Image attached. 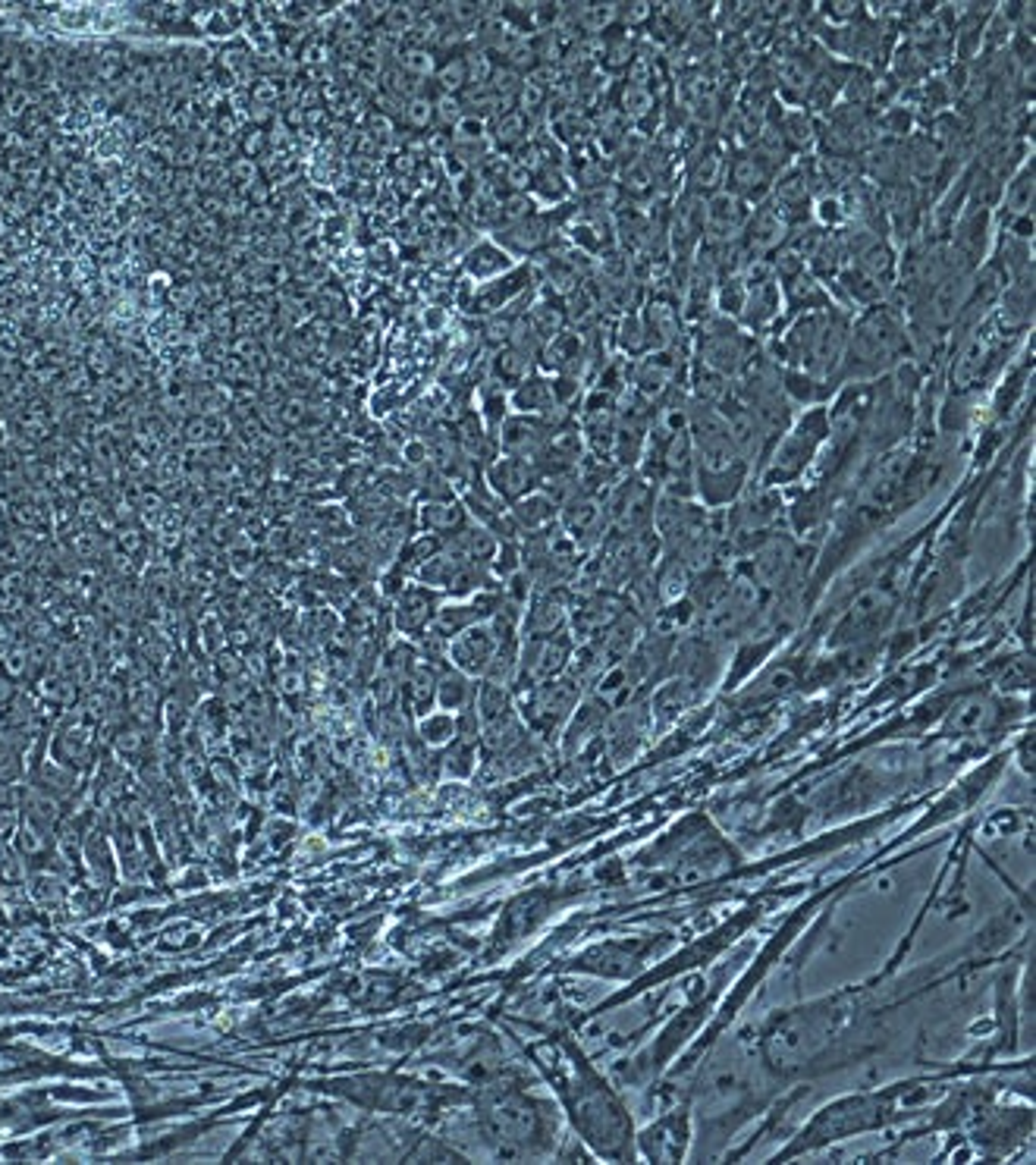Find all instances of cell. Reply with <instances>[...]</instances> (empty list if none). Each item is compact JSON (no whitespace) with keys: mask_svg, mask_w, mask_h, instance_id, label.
I'll return each mask as SVG.
<instances>
[{"mask_svg":"<svg viewBox=\"0 0 1036 1165\" xmlns=\"http://www.w3.org/2000/svg\"><path fill=\"white\" fill-rule=\"evenodd\" d=\"M911 358L908 321L904 312L892 302H880L864 308L851 317L848 346L842 368L836 374V386L848 384H873Z\"/></svg>","mask_w":1036,"mask_h":1165,"instance_id":"obj_1","label":"cell"},{"mask_svg":"<svg viewBox=\"0 0 1036 1165\" xmlns=\"http://www.w3.org/2000/svg\"><path fill=\"white\" fill-rule=\"evenodd\" d=\"M939 1087H924L920 1093V1084H899L892 1090L883 1093H860V1097H845L836 1099L832 1106L816 1112V1118L807 1125V1131L801 1134L804 1141L795 1143V1150H807V1146H820L829 1141H842V1137L851 1134H864L873 1131L892 1118H899L901 1112L917 1109L924 1099H933Z\"/></svg>","mask_w":1036,"mask_h":1165,"instance_id":"obj_2","label":"cell"},{"mask_svg":"<svg viewBox=\"0 0 1036 1165\" xmlns=\"http://www.w3.org/2000/svg\"><path fill=\"white\" fill-rule=\"evenodd\" d=\"M647 864L669 867L679 882H698L732 867V849L707 826V820L688 817L682 826H675V833L656 845L654 861Z\"/></svg>","mask_w":1036,"mask_h":1165,"instance_id":"obj_3","label":"cell"},{"mask_svg":"<svg viewBox=\"0 0 1036 1165\" xmlns=\"http://www.w3.org/2000/svg\"><path fill=\"white\" fill-rule=\"evenodd\" d=\"M827 437H829L827 405H813V409H804L801 415H795V421L785 428V434L772 444L767 459H763V465L757 469V478H760L757 484L779 490V488H785V484L801 481L804 472L816 462Z\"/></svg>","mask_w":1036,"mask_h":1165,"instance_id":"obj_4","label":"cell"},{"mask_svg":"<svg viewBox=\"0 0 1036 1165\" xmlns=\"http://www.w3.org/2000/svg\"><path fill=\"white\" fill-rule=\"evenodd\" d=\"M760 352L757 337H751L748 330H741L735 321L710 312L704 321H698L695 333V361L704 365L713 374L735 381L744 368L751 365L754 356Z\"/></svg>","mask_w":1036,"mask_h":1165,"instance_id":"obj_5","label":"cell"},{"mask_svg":"<svg viewBox=\"0 0 1036 1165\" xmlns=\"http://www.w3.org/2000/svg\"><path fill=\"white\" fill-rule=\"evenodd\" d=\"M481 1115H484L487 1134L494 1137L499 1143V1150H506V1153L525 1150L528 1143L538 1141V1134L543 1128L540 1106H534L531 1099H525L522 1093H515V1090L494 1093V1097L484 1102V1112H481Z\"/></svg>","mask_w":1036,"mask_h":1165,"instance_id":"obj_6","label":"cell"},{"mask_svg":"<svg viewBox=\"0 0 1036 1165\" xmlns=\"http://www.w3.org/2000/svg\"><path fill=\"white\" fill-rule=\"evenodd\" d=\"M895 597L899 594H895L892 581H876L873 588L860 590L832 632V648H855V644H864L873 634H880L895 613Z\"/></svg>","mask_w":1036,"mask_h":1165,"instance_id":"obj_7","label":"cell"},{"mask_svg":"<svg viewBox=\"0 0 1036 1165\" xmlns=\"http://www.w3.org/2000/svg\"><path fill=\"white\" fill-rule=\"evenodd\" d=\"M744 308L739 314V328L748 330L751 337H763V333H772L779 321H783V289H779V280L772 273L770 261H748L744 268Z\"/></svg>","mask_w":1036,"mask_h":1165,"instance_id":"obj_8","label":"cell"},{"mask_svg":"<svg viewBox=\"0 0 1036 1165\" xmlns=\"http://www.w3.org/2000/svg\"><path fill=\"white\" fill-rule=\"evenodd\" d=\"M572 663V638L566 632L543 634V638H525V648L518 650V685H540L547 678L563 676Z\"/></svg>","mask_w":1036,"mask_h":1165,"instance_id":"obj_9","label":"cell"},{"mask_svg":"<svg viewBox=\"0 0 1036 1165\" xmlns=\"http://www.w3.org/2000/svg\"><path fill=\"white\" fill-rule=\"evenodd\" d=\"M776 176H779V170L767 161V157H760L754 148H739V152L726 161L723 189L728 192V196L741 198L744 205L754 208V205H760V201L770 198Z\"/></svg>","mask_w":1036,"mask_h":1165,"instance_id":"obj_10","label":"cell"},{"mask_svg":"<svg viewBox=\"0 0 1036 1165\" xmlns=\"http://www.w3.org/2000/svg\"><path fill=\"white\" fill-rule=\"evenodd\" d=\"M553 434L556 428L550 425L547 418H538V415H506V421L496 430V444L503 449L506 456L515 459H528V462H538L543 456V449L550 446Z\"/></svg>","mask_w":1036,"mask_h":1165,"instance_id":"obj_11","label":"cell"},{"mask_svg":"<svg viewBox=\"0 0 1036 1165\" xmlns=\"http://www.w3.org/2000/svg\"><path fill=\"white\" fill-rule=\"evenodd\" d=\"M578 697H582V682L575 676H556L547 678V682L534 685L531 697H528V717L534 726H556L563 722L568 713L578 707Z\"/></svg>","mask_w":1036,"mask_h":1165,"instance_id":"obj_12","label":"cell"},{"mask_svg":"<svg viewBox=\"0 0 1036 1165\" xmlns=\"http://www.w3.org/2000/svg\"><path fill=\"white\" fill-rule=\"evenodd\" d=\"M788 233H792V224H788L776 211V205L767 198L751 208L748 224H744V233H741V249L751 261H760V258L770 261L772 252L783 249Z\"/></svg>","mask_w":1036,"mask_h":1165,"instance_id":"obj_13","label":"cell"},{"mask_svg":"<svg viewBox=\"0 0 1036 1165\" xmlns=\"http://www.w3.org/2000/svg\"><path fill=\"white\" fill-rule=\"evenodd\" d=\"M688 1141H691V1131H688V1112L684 1109H672L669 1115H663L660 1122H654L638 1137L640 1153H644L647 1159H660V1162H679Z\"/></svg>","mask_w":1036,"mask_h":1165,"instance_id":"obj_14","label":"cell"},{"mask_svg":"<svg viewBox=\"0 0 1036 1165\" xmlns=\"http://www.w3.org/2000/svg\"><path fill=\"white\" fill-rule=\"evenodd\" d=\"M553 233H556V226H553V214L534 211L531 217L518 220V224L494 229V242L503 252L512 255V258H522V255H538L543 249H550Z\"/></svg>","mask_w":1036,"mask_h":1165,"instance_id":"obj_15","label":"cell"},{"mask_svg":"<svg viewBox=\"0 0 1036 1165\" xmlns=\"http://www.w3.org/2000/svg\"><path fill=\"white\" fill-rule=\"evenodd\" d=\"M496 650H499V638H496V632L490 629V622H474L462 634H455V641L450 644V660L465 676H484V669L490 666Z\"/></svg>","mask_w":1036,"mask_h":1165,"instance_id":"obj_16","label":"cell"},{"mask_svg":"<svg viewBox=\"0 0 1036 1165\" xmlns=\"http://www.w3.org/2000/svg\"><path fill=\"white\" fill-rule=\"evenodd\" d=\"M779 289H783V314L788 317V321H792L795 314L820 312V308L839 305L836 299H832L829 286H823L807 268L788 273V277H779Z\"/></svg>","mask_w":1036,"mask_h":1165,"instance_id":"obj_17","label":"cell"},{"mask_svg":"<svg viewBox=\"0 0 1036 1165\" xmlns=\"http://www.w3.org/2000/svg\"><path fill=\"white\" fill-rule=\"evenodd\" d=\"M726 148L719 142H700L695 148V154L688 157V196L707 198L713 192L723 189V176H726Z\"/></svg>","mask_w":1036,"mask_h":1165,"instance_id":"obj_18","label":"cell"},{"mask_svg":"<svg viewBox=\"0 0 1036 1165\" xmlns=\"http://www.w3.org/2000/svg\"><path fill=\"white\" fill-rule=\"evenodd\" d=\"M487 478L494 484V490L506 500H522L528 497L534 488H540V469L538 462L515 456H499L494 465L487 469Z\"/></svg>","mask_w":1036,"mask_h":1165,"instance_id":"obj_19","label":"cell"},{"mask_svg":"<svg viewBox=\"0 0 1036 1165\" xmlns=\"http://www.w3.org/2000/svg\"><path fill=\"white\" fill-rule=\"evenodd\" d=\"M543 368L553 371V374H563V377H578L582 381V371L591 358H587V346L582 340V333L575 330H563L559 337H553L547 346L540 352Z\"/></svg>","mask_w":1036,"mask_h":1165,"instance_id":"obj_20","label":"cell"},{"mask_svg":"<svg viewBox=\"0 0 1036 1165\" xmlns=\"http://www.w3.org/2000/svg\"><path fill=\"white\" fill-rule=\"evenodd\" d=\"M512 268H515V258L499 249L494 240H481L468 245V252H465V258H462V270L468 273V280H474V284H490V280L503 277V273H509Z\"/></svg>","mask_w":1036,"mask_h":1165,"instance_id":"obj_21","label":"cell"},{"mask_svg":"<svg viewBox=\"0 0 1036 1165\" xmlns=\"http://www.w3.org/2000/svg\"><path fill=\"white\" fill-rule=\"evenodd\" d=\"M566 600L556 590H538L531 606L525 610V638H543L556 634L566 625Z\"/></svg>","mask_w":1036,"mask_h":1165,"instance_id":"obj_22","label":"cell"},{"mask_svg":"<svg viewBox=\"0 0 1036 1165\" xmlns=\"http://www.w3.org/2000/svg\"><path fill=\"white\" fill-rule=\"evenodd\" d=\"M437 613V597L434 588L427 585H415L409 590H402L399 604H396V622L402 632H421L427 629L430 619Z\"/></svg>","mask_w":1036,"mask_h":1165,"instance_id":"obj_23","label":"cell"},{"mask_svg":"<svg viewBox=\"0 0 1036 1165\" xmlns=\"http://www.w3.org/2000/svg\"><path fill=\"white\" fill-rule=\"evenodd\" d=\"M534 365H538V361L531 356H525V352H518L515 346H499L494 352V358H490V381H496L503 390H512V386L522 384L528 374H534Z\"/></svg>","mask_w":1036,"mask_h":1165,"instance_id":"obj_24","label":"cell"},{"mask_svg":"<svg viewBox=\"0 0 1036 1165\" xmlns=\"http://www.w3.org/2000/svg\"><path fill=\"white\" fill-rule=\"evenodd\" d=\"M776 129L783 132L785 145L792 148V152H811L816 145V136H820V126H816V120L804 108L779 110Z\"/></svg>","mask_w":1036,"mask_h":1165,"instance_id":"obj_25","label":"cell"},{"mask_svg":"<svg viewBox=\"0 0 1036 1165\" xmlns=\"http://www.w3.org/2000/svg\"><path fill=\"white\" fill-rule=\"evenodd\" d=\"M487 138L494 142V148H499V152H515L518 145H525L531 138V123L525 120L515 108L503 110V113H496V117L490 120Z\"/></svg>","mask_w":1036,"mask_h":1165,"instance_id":"obj_26","label":"cell"},{"mask_svg":"<svg viewBox=\"0 0 1036 1165\" xmlns=\"http://www.w3.org/2000/svg\"><path fill=\"white\" fill-rule=\"evenodd\" d=\"M556 509H559L556 500H550L543 490H531L528 497L515 500L512 518H515V525L522 528V532H538V528L550 525L553 518H556Z\"/></svg>","mask_w":1036,"mask_h":1165,"instance_id":"obj_27","label":"cell"},{"mask_svg":"<svg viewBox=\"0 0 1036 1165\" xmlns=\"http://www.w3.org/2000/svg\"><path fill=\"white\" fill-rule=\"evenodd\" d=\"M474 692H478V688L471 685V676H465V673H459V669H450V673H443V676H437V697L434 701L440 704L443 710H468L471 704H474Z\"/></svg>","mask_w":1036,"mask_h":1165,"instance_id":"obj_28","label":"cell"},{"mask_svg":"<svg viewBox=\"0 0 1036 1165\" xmlns=\"http://www.w3.org/2000/svg\"><path fill=\"white\" fill-rule=\"evenodd\" d=\"M525 317H528V324L534 330H538V337L543 340V342H550L553 337H559V333L566 330V308H563V302H553V296H543L540 302H534L528 312H525Z\"/></svg>","mask_w":1036,"mask_h":1165,"instance_id":"obj_29","label":"cell"},{"mask_svg":"<svg viewBox=\"0 0 1036 1165\" xmlns=\"http://www.w3.org/2000/svg\"><path fill=\"white\" fill-rule=\"evenodd\" d=\"M572 196V180L566 176L563 167H540L531 176V198H540L547 205H559Z\"/></svg>","mask_w":1036,"mask_h":1165,"instance_id":"obj_30","label":"cell"},{"mask_svg":"<svg viewBox=\"0 0 1036 1165\" xmlns=\"http://www.w3.org/2000/svg\"><path fill=\"white\" fill-rule=\"evenodd\" d=\"M992 717H996V704L989 697H968L958 704V710L952 713V729L955 732H980L986 729Z\"/></svg>","mask_w":1036,"mask_h":1165,"instance_id":"obj_31","label":"cell"},{"mask_svg":"<svg viewBox=\"0 0 1036 1165\" xmlns=\"http://www.w3.org/2000/svg\"><path fill=\"white\" fill-rule=\"evenodd\" d=\"M421 522H424L430 534H453L455 528L465 525V509L455 500L427 502V506L421 509Z\"/></svg>","mask_w":1036,"mask_h":1165,"instance_id":"obj_32","label":"cell"},{"mask_svg":"<svg viewBox=\"0 0 1036 1165\" xmlns=\"http://www.w3.org/2000/svg\"><path fill=\"white\" fill-rule=\"evenodd\" d=\"M654 108H656V95H654L647 85H635V82H626V85H622L616 110H619L626 120H635V123H640L644 117H651Z\"/></svg>","mask_w":1036,"mask_h":1165,"instance_id":"obj_33","label":"cell"},{"mask_svg":"<svg viewBox=\"0 0 1036 1165\" xmlns=\"http://www.w3.org/2000/svg\"><path fill=\"white\" fill-rule=\"evenodd\" d=\"M616 342H619V349L626 352L628 358H640V356H647V352H651V340H647V330H644V321H640V314H626L619 321V328H616Z\"/></svg>","mask_w":1036,"mask_h":1165,"instance_id":"obj_34","label":"cell"},{"mask_svg":"<svg viewBox=\"0 0 1036 1165\" xmlns=\"http://www.w3.org/2000/svg\"><path fill=\"white\" fill-rule=\"evenodd\" d=\"M437 64H440V60H437V54L430 48H402L399 51V69L406 76L418 79V82H430L434 73H437Z\"/></svg>","mask_w":1036,"mask_h":1165,"instance_id":"obj_35","label":"cell"},{"mask_svg":"<svg viewBox=\"0 0 1036 1165\" xmlns=\"http://www.w3.org/2000/svg\"><path fill=\"white\" fill-rule=\"evenodd\" d=\"M434 82H437V92L462 95L465 88H468V73H465L462 54H450L446 60H440V64H437V73H434Z\"/></svg>","mask_w":1036,"mask_h":1165,"instance_id":"obj_36","label":"cell"},{"mask_svg":"<svg viewBox=\"0 0 1036 1165\" xmlns=\"http://www.w3.org/2000/svg\"><path fill=\"white\" fill-rule=\"evenodd\" d=\"M415 22H418V4H390L381 20L383 32L390 35V38H406V35L415 29Z\"/></svg>","mask_w":1036,"mask_h":1165,"instance_id":"obj_37","label":"cell"},{"mask_svg":"<svg viewBox=\"0 0 1036 1165\" xmlns=\"http://www.w3.org/2000/svg\"><path fill=\"white\" fill-rule=\"evenodd\" d=\"M402 120L409 129H427L434 126V95H415V98L402 101Z\"/></svg>","mask_w":1036,"mask_h":1165,"instance_id":"obj_38","label":"cell"},{"mask_svg":"<svg viewBox=\"0 0 1036 1165\" xmlns=\"http://www.w3.org/2000/svg\"><path fill=\"white\" fill-rule=\"evenodd\" d=\"M462 60H465V73H468V85H487L490 82V76H494V57L487 54V51H481V48H468V51H462Z\"/></svg>","mask_w":1036,"mask_h":1165,"instance_id":"obj_39","label":"cell"},{"mask_svg":"<svg viewBox=\"0 0 1036 1165\" xmlns=\"http://www.w3.org/2000/svg\"><path fill=\"white\" fill-rule=\"evenodd\" d=\"M462 117H465V113H462L459 95H446V92H437L434 95V123H437V126H440V129H453Z\"/></svg>","mask_w":1036,"mask_h":1165,"instance_id":"obj_40","label":"cell"},{"mask_svg":"<svg viewBox=\"0 0 1036 1165\" xmlns=\"http://www.w3.org/2000/svg\"><path fill=\"white\" fill-rule=\"evenodd\" d=\"M421 732H424V738L430 741V745H440V741H450V738L455 735V720H453V713H434V717H427L424 722H421Z\"/></svg>","mask_w":1036,"mask_h":1165,"instance_id":"obj_41","label":"cell"},{"mask_svg":"<svg viewBox=\"0 0 1036 1165\" xmlns=\"http://www.w3.org/2000/svg\"><path fill=\"white\" fill-rule=\"evenodd\" d=\"M603 64H607L610 69H622V66L628 69V64H631V44L626 38H610L607 44H603Z\"/></svg>","mask_w":1036,"mask_h":1165,"instance_id":"obj_42","label":"cell"},{"mask_svg":"<svg viewBox=\"0 0 1036 1165\" xmlns=\"http://www.w3.org/2000/svg\"><path fill=\"white\" fill-rule=\"evenodd\" d=\"M226 173H230V180L233 182H239L242 189L245 185H252L254 180H258V164L252 161V157H233L230 164H226Z\"/></svg>","mask_w":1036,"mask_h":1165,"instance_id":"obj_43","label":"cell"},{"mask_svg":"<svg viewBox=\"0 0 1036 1165\" xmlns=\"http://www.w3.org/2000/svg\"><path fill=\"white\" fill-rule=\"evenodd\" d=\"M239 148H242V157H252V161H258V157L265 154L267 148H270V145H267V132H265V129H258V126L249 129V132H245V136L239 138Z\"/></svg>","mask_w":1036,"mask_h":1165,"instance_id":"obj_44","label":"cell"},{"mask_svg":"<svg viewBox=\"0 0 1036 1165\" xmlns=\"http://www.w3.org/2000/svg\"><path fill=\"white\" fill-rule=\"evenodd\" d=\"M13 697V685H10V678H0V704L4 701H10Z\"/></svg>","mask_w":1036,"mask_h":1165,"instance_id":"obj_45","label":"cell"}]
</instances>
